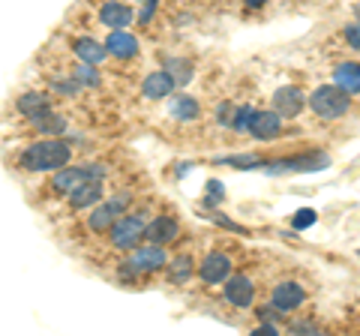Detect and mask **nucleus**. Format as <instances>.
<instances>
[{"instance_id": "f257e3e1", "label": "nucleus", "mask_w": 360, "mask_h": 336, "mask_svg": "<svg viewBox=\"0 0 360 336\" xmlns=\"http://www.w3.org/2000/svg\"><path fill=\"white\" fill-rule=\"evenodd\" d=\"M66 162H72V144L66 141V136H42V141L27 144L15 160L21 172H30V174L58 172Z\"/></svg>"}, {"instance_id": "f03ea898", "label": "nucleus", "mask_w": 360, "mask_h": 336, "mask_svg": "<svg viewBox=\"0 0 360 336\" xmlns=\"http://www.w3.org/2000/svg\"><path fill=\"white\" fill-rule=\"evenodd\" d=\"M105 174H108V168L103 162H82V165H70V162H66L63 168H58V172H51L49 189H51V193H58V195H66V193H72V189L82 186V183L105 181Z\"/></svg>"}, {"instance_id": "7ed1b4c3", "label": "nucleus", "mask_w": 360, "mask_h": 336, "mask_svg": "<svg viewBox=\"0 0 360 336\" xmlns=\"http://www.w3.org/2000/svg\"><path fill=\"white\" fill-rule=\"evenodd\" d=\"M144 226H148V222H144V217H139V214H123V217H117L115 226L108 228L111 246L120 250V252H129L132 246H139L144 240Z\"/></svg>"}, {"instance_id": "20e7f679", "label": "nucleus", "mask_w": 360, "mask_h": 336, "mask_svg": "<svg viewBox=\"0 0 360 336\" xmlns=\"http://www.w3.org/2000/svg\"><path fill=\"white\" fill-rule=\"evenodd\" d=\"M129 207V195H115L108 201H96L87 214V228L94 234H108V228L115 226V219L127 214Z\"/></svg>"}, {"instance_id": "39448f33", "label": "nucleus", "mask_w": 360, "mask_h": 336, "mask_svg": "<svg viewBox=\"0 0 360 336\" xmlns=\"http://www.w3.org/2000/svg\"><path fill=\"white\" fill-rule=\"evenodd\" d=\"M309 108L319 117H324V120H336V117H342L345 111H348V93L340 91L336 84L319 87V91L309 96Z\"/></svg>"}, {"instance_id": "423d86ee", "label": "nucleus", "mask_w": 360, "mask_h": 336, "mask_svg": "<svg viewBox=\"0 0 360 336\" xmlns=\"http://www.w3.org/2000/svg\"><path fill=\"white\" fill-rule=\"evenodd\" d=\"M127 261L132 264L135 273H156V271H162V267H165L168 255H165V246L144 243V246H132Z\"/></svg>"}, {"instance_id": "0eeeda50", "label": "nucleus", "mask_w": 360, "mask_h": 336, "mask_svg": "<svg viewBox=\"0 0 360 336\" xmlns=\"http://www.w3.org/2000/svg\"><path fill=\"white\" fill-rule=\"evenodd\" d=\"M330 160L328 153H303V156H288V160H279V162H270L267 172L270 174H295V172H321L328 168Z\"/></svg>"}, {"instance_id": "6e6552de", "label": "nucleus", "mask_w": 360, "mask_h": 336, "mask_svg": "<svg viewBox=\"0 0 360 336\" xmlns=\"http://www.w3.org/2000/svg\"><path fill=\"white\" fill-rule=\"evenodd\" d=\"M135 21V9L123 0H105L99 6V25L108 27V30H127Z\"/></svg>"}, {"instance_id": "1a4fd4ad", "label": "nucleus", "mask_w": 360, "mask_h": 336, "mask_svg": "<svg viewBox=\"0 0 360 336\" xmlns=\"http://www.w3.org/2000/svg\"><path fill=\"white\" fill-rule=\"evenodd\" d=\"M198 276L205 279L207 285H219L231 276V259L225 252H207L205 261L198 264Z\"/></svg>"}, {"instance_id": "9d476101", "label": "nucleus", "mask_w": 360, "mask_h": 336, "mask_svg": "<svg viewBox=\"0 0 360 336\" xmlns=\"http://www.w3.org/2000/svg\"><path fill=\"white\" fill-rule=\"evenodd\" d=\"M279 129H283V117H279L274 108H270V111H252L250 127H246V132H252V136L262 138V141L276 138Z\"/></svg>"}, {"instance_id": "9b49d317", "label": "nucleus", "mask_w": 360, "mask_h": 336, "mask_svg": "<svg viewBox=\"0 0 360 336\" xmlns=\"http://www.w3.org/2000/svg\"><path fill=\"white\" fill-rule=\"evenodd\" d=\"M225 285L222 291H225V300L229 304H234V306H252V297H255V285H252V279L250 276H243V273H238V276H229L225 279Z\"/></svg>"}, {"instance_id": "f8f14e48", "label": "nucleus", "mask_w": 360, "mask_h": 336, "mask_svg": "<svg viewBox=\"0 0 360 336\" xmlns=\"http://www.w3.org/2000/svg\"><path fill=\"white\" fill-rule=\"evenodd\" d=\"M177 238H180V226H177V219H172V217H156V219H150L148 226H144V240L148 243L165 246V243H172Z\"/></svg>"}, {"instance_id": "ddd939ff", "label": "nucleus", "mask_w": 360, "mask_h": 336, "mask_svg": "<svg viewBox=\"0 0 360 336\" xmlns=\"http://www.w3.org/2000/svg\"><path fill=\"white\" fill-rule=\"evenodd\" d=\"M103 46L111 58H117V60H132L135 54H139V39H135L129 30H111Z\"/></svg>"}, {"instance_id": "4468645a", "label": "nucleus", "mask_w": 360, "mask_h": 336, "mask_svg": "<svg viewBox=\"0 0 360 336\" xmlns=\"http://www.w3.org/2000/svg\"><path fill=\"white\" fill-rule=\"evenodd\" d=\"M307 99H303V91L300 87H279L274 93V111L279 117H297Z\"/></svg>"}, {"instance_id": "2eb2a0df", "label": "nucleus", "mask_w": 360, "mask_h": 336, "mask_svg": "<svg viewBox=\"0 0 360 336\" xmlns=\"http://www.w3.org/2000/svg\"><path fill=\"white\" fill-rule=\"evenodd\" d=\"M27 123L39 132V136H66V117L60 111H54V105L45 108V111H37L33 117H27Z\"/></svg>"}, {"instance_id": "dca6fc26", "label": "nucleus", "mask_w": 360, "mask_h": 336, "mask_svg": "<svg viewBox=\"0 0 360 336\" xmlns=\"http://www.w3.org/2000/svg\"><path fill=\"white\" fill-rule=\"evenodd\" d=\"M66 201H70L72 210H90L96 201H103V181H90L75 186L72 193H66Z\"/></svg>"}, {"instance_id": "f3484780", "label": "nucleus", "mask_w": 360, "mask_h": 336, "mask_svg": "<svg viewBox=\"0 0 360 336\" xmlns=\"http://www.w3.org/2000/svg\"><path fill=\"white\" fill-rule=\"evenodd\" d=\"M303 300H307V291H303L300 283H279L274 288V306L279 312H291V309H297Z\"/></svg>"}, {"instance_id": "a211bd4d", "label": "nucleus", "mask_w": 360, "mask_h": 336, "mask_svg": "<svg viewBox=\"0 0 360 336\" xmlns=\"http://www.w3.org/2000/svg\"><path fill=\"white\" fill-rule=\"evenodd\" d=\"M174 78L168 75L165 70H156V72H150L148 78L141 82V93L148 96V99H165V96H172L174 93Z\"/></svg>"}, {"instance_id": "6ab92c4d", "label": "nucleus", "mask_w": 360, "mask_h": 336, "mask_svg": "<svg viewBox=\"0 0 360 336\" xmlns=\"http://www.w3.org/2000/svg\"><path fill=\"white\" fill-rule=\"evenodd\" d=\"M72 51H75V58L82 60V63H94V66H99V63L108 58L105 46L99 39H94V37H78L72 42Z\"/></svg>"}, {"instance_id": "aec40b11", "label": "nucleus", "mask_w": 360, "mask_h": 336, "mask_svg": "<svg viewBox=\"0 0 360 336\" xmlns=\"http://www.w3.org/2000/svg\"><path fill=\"white\" fill-rule=\"evenodd\" d=\"M45 108H51V93L45 91H25L15 99V111L21 117H33L37 111H45Z\"/></svg>"}, {"instance_id": "412c9836", "label": "nucleus", "mask_w": 360, "mask_h": 336, "mask_svg": "<svg viewBox=\"0 0 360 336\" xmlns=\"http://www.w3.org/2000/svg\"><path fill=\"white\" fill-rule=\"evenodd\" d=\"M333 84L345 91L348 96L360 93V63H342L333 70Z\"/></svg>"}, {"instance_id": "4be33fe9", "label": "nucleus", "mask_w": 360, "mask_h": 336, "mask_svg": "<svg viewBox=\"0 0 360 336\" xmlns=\"http://www.w3.org/2000/svg\"><path fill=\"white\" fill-rule=\"evenodd\" d=\"M72 78L84 87V91H96V87L103 84V75H99L96 66L94 63H82V60H78V66L72 70Z\"/></svg>"}, {"instance_id": "5701e85b", "label": "nucleus", "mask_w": 360, "mask_h": 336, "mask_svg": "<svg viewBox=\"0 0 360 336\" xmlns=\"http://www.w3.org/2000/svg\"><path fill=\"white\" fill-rule=\"evenodd\" d=\"M165 72L174 78V84L186 87L189 82H193V63L184 60V58H168L165 60Z\"/></svg>"}, {"instance_id": "b1692460", "label": "nucleus", "mask_w": 360, "mask_h": 336, "mask_svg": "<svg viewBox=\"0 0 360 336\" xmlns=\"http://www.w3.org/2000/svg\"><path fill=\"white\" fill-rule=\"evenodd\" d=\"M165 267H168V279H172V283H186V279L193 276V271H195L189 255H177V259L165 261Z\"/></svg>"}, {"instance_id": "393cba45", "label": "nucleus", "mask_w": 360, "mask_h": 336, "mask_svg": "<svg viewBox=\"0 0 360 336\" xmlns=\"http://www.w3.org/2000/svg\"><path fill=\"white\" fill-rule=\"evenodd\" d=\"M172 115H174L177 120H195V117L201 115V108H198V103H195L193 96L180 93L174 103H172Z\"/></svg>"}, {"instance_id": "a878e982", "label": "nucleus", "mask_w": 360, "mask_h": 336, "mask_svg": "<svg viewBox=\"0 0 360 336\" xmlns=\"http://www.w3.org/2000/svg\"><path fill=\"white\" fill-rule=\"evenodd\" d=\"M84 87L75 82V78H58V82H51V93H58V96H78Z\"/></svg>"}, {"instance_id": "bb28decb", "label": "nucleus", "mask_w": 360, "mask_h": 336, "mask_svg": "<svg viewBox=\"0 0 360 336\" xmlns=\"http://www.w3.org/2000/svg\"><path fill=\"white\" fill-rule=\"evenodd\" d=\"M250 117H252V105H243L234 111V117H231V127L238 129V132H246V127H250Z\"/></svg>"}, {"instance_id": "cd10ccee", "label": "nucleus", "mask_w": 360, "mask_h": 336, "mask_svg": "<svg viewBox=\"0 0 360 336\" xmlns=\"http://www.w3.org/2000/svg\"><path fill=\"white\" fill-rule=\"evenodd\" d=\"M229 165H238V168H258V165H264L258 156H231V160H225Z\"/></svg>"}, {"instance_id": "c85d7f7f", "label": "nucleus", "mask_w": 360, "mask_h": 336, "mask_svg": "<svg viewBox=\"0 0 360 336\" xmlns=\"http://www.w3.org/2000/svg\"><path fill=\"white\" fill-rule=\"evenodd\" d=\"M345 42L352 46L354 51H360V21H354V25L345 27Z\"/></svg>"}, {"instance_id": "c756f323", "label": "nucleus", "mask_w": 360, "mask_h": 336, "mask_svg": "<svg viewBox=\"0 0 360 336\" xmlns=\"http://www.w3.org/2000/svg\"><path fill=\"white\" fill-rule=\"evenodd\" d=\"M231 117H234V108L229 103H222L217 108V123H219V127H231Z\"/></svg>"}, {"instance_id": "7c9ffc66", "label": "nucleus", "mask_w": 360, "mask_h": 336, "mask_svg": "<svg viewBox=\"0 0 360 336\" xmlns=\"http://www.w3.org/2000/svg\"><path fill=\"white\" fill-rule=\"evenodd\" d=\"M156 6H160V0H150V4H144L141 15L135 18V21H139V25H150V18H153V13H156Z\"/></svg>"}, {"instance_id": "2f4dec72", "label": "nucleus", "mask_w": 360, "mask_h": 336, "mask_svg": "<svg viewBox=\"0 0 360 336\" xmlns=\"http://www.w3.org/2000/svg\"><path fill=\"white\" fill-rule=\"evenodd\" d=\"M312 222H315V214H312V210H300V214L295 217V228H309Z\"/></svg>"}, {"instance_id": "473e14b6", "label": "nucleus", "mask_w": 360, "mask_h": 336, "mask_svg": "<svg viewBox=\"0 0 360 336\" xmlns=\"http://www.w3.org/2000/svg\"><path fill=\"white\" fill-rule=\"evenodd\" d=\"M291 333H319V324L315 321H295L291 324Z\"/></svg>"}, {"instance_id": "72a5a7b5", "label": "nucleus", "mask_w": 360, "mask_h": 336, "mask_svg": "<svg viewBox=\"0 0 360 336\" xmlns=\"http://www.w3.org/2000/svg\"><path fill=\"white\" fill-rule=\"evenodd\" d=\"M207 193H210V201H219L222 198V183L219 181H210L207 183Z\"/></svg>"}, {"instance_id": "f704fd0d", "label": "nucleus", "mask_w": 360, "mask_h": 336, "mask_svg": "<svg viewBox=\"0 0 360 336\" xmlns=\"http://www.w3.org/2000/svg\"><path fill=\"white\" fill-rule=\"evenodd\" d=\"M276 333V328H270V324H264V328H255L252 330V336H274Z\"/></svg>"}, {"instance_id": "c9c22d12", "label": "nucleus", "mask_w": 360, "mask_h": 336, "mask_svg": "<svg viewBox=\"0 0 360 336\" xmlns=\"http://www.w3.org/2000/svg\"><path fill=\"white\" fill-rule=\"evenodd\" d=\"M267 0H246V6H264Z\"/></svg>"}, {"instance_id": "e433bc0d", "label": "nucleus", "mask_w": 360, "mask_h": 336, "mask_svg": "<svg viewBox=\"0 0 360 336\" xmlns=\"http://www.w3.org/2000/svg\"><path fill=\"white\" fill-rule=\"evenodd\" d=\"M354 15H357V21H360V4H357V6H354Z\"/></svg>"}, {"instance_id": "4c0bfd02", "label": "nucleus", "mask_w": 360, "mask_h": 336, "mask_svg": "<svg viewBox=\"0 0 360 336\" xmlns=\"http://www.w3.org/2000/svg\"><path fill=\"white\" fill-rule=\"evenodd\" d=\"M139 4H150V0H139Z\"/></svg>"}]
</instances>
